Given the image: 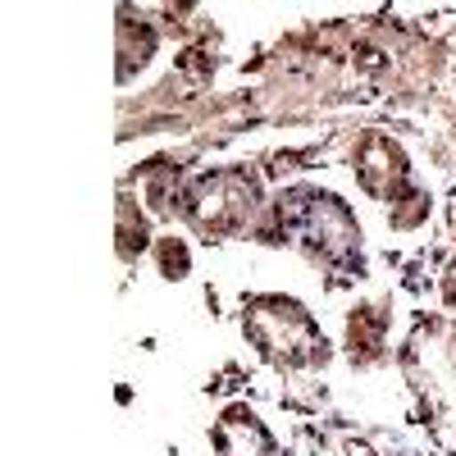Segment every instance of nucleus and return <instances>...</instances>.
Here are the masks:
<instances>
[{
    "instance_id": "nucleus-2",
    "label": "nucleus",
    "mask_w": 456,
    "mask_h": 456,
    "mask_svg": "<svg viewBox=\"0 0 456 456\" xmlns=\"http://www.w3.org/2000/svg\"><path fill=\"white\" fill-rule=\"evenodd\" d=\"M187 210H192L197 228H206V233H228V228H238L251 215V183L242 174H210L192 187Z\"/></svg>"
},
{
    "instance_id": "nucleus-1",
    "label": "nucleus",
    "mask_w": 456,
    "mask_h": 456,
    "mask_svg": "<svg viewBox=\"0 0 456 456\" xmlns=\"http://www.w3.org/2000/svg\"><path fill=\"white\" fill-rule=\"evenodd\" d=\"M251 333L265 352L283 365H306V361H324V338L311 324V315L297 301H279L265 297L251 306Z\"/></svg>"
}]
</instances>
